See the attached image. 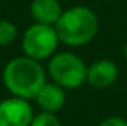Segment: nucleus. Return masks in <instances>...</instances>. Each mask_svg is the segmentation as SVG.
<instances>
[{
  "label": "nucleus",
  "mask_w": 127,
  "mask_h": 126,
  "mask_svg": "<svg viewBox=\"0 0 127 126\" xmlns=\"http://www.w3.org/2000/svg\"><path fill=\"white\" fill-rule=\"evenodd\" d=\"M30 126H62V125H61V120L56 117V113L41 111V113H38L32 117Z\"/></svg>",
  "instance_id": "obj_10"
},
{
  "label": "nucleus",
  "mask_w": 127,
  "mask_h": 126,
  "mask_svg": "<svg viewBox=\"0 0 127 126\" xmlns=\"http://www.w3.org/2000/svg\"><path fill=\"white\" fill-rule=\"evenodd\" d=\"M34 99H35L37 105L41 108V111L58 113L65 105L66 95H65V89L62 86L56 85L55 82H52V83L46 82Z\"/></svg>",
  "instance_id": "obj_7"
},
{
  "label": "nucleus",
  "mask_w": 127,
  "mask_h": 126,
  "mask_svg": "<svg viewBox=\"0 0 127 126\" xmlns=\"http://www.w3.org/2000/svg\"><path fill=\"white\" fill-rule=\"evenodd\" d=\"M34 117L28 99L10 96L0 102V126H30Z\"/></svg>",
  "instance_id": "obj_5"
},
{
  "label": "nucleus",
  "mask_w": 127,
  "mask_h": 126,
  "mask_svg": "<svg viewBox=\"0 0 127 126\" xmlns=\"http://www.w3.org/2000/svg\"><path fill=\"white\" fill-rule=\"evenodd\" d=\"M18 37V28L13 22L0 19V46H7Z\"/></svg>",
  "instance_id": "obj_9"
},
{
  "label": "nucleus",
  "mask_w": 127,
  "mask_h": 126,
  "mask_svg": "<svg viewBox=\"0 0 127 126\" xmlns=\"http://www.w3.org/2000/svg\"><path fill=\"white\" fill-rule=\"evenodd\" d=\"M99 28L96 13L87 6H72L62 10L55 24L59 42L68 46H83L95 39Z\"/></svg>",
  "instance_id": "obj_2"
},
{
  "label": "nucleus",
  "mask_w": 127,
  "mask_h": 126,
  "mask_svg": "<svg viewBox=\"0 0 127 126\" xmlns=\"http://www.w3.org/2000/svg\"><path fill=\"white\" fill-rule=\"evenodd\" d=\"M123 55H124V60L127 61V43L124 45V49H123Z\"/></svg>",
  "instance_id": "obj_12"
},
{
  "label": "nucleus",
  "mask_w": 127,
  "mask_h": 126,
  "mask_svg": "<svg viewBox=\"0 0 127 126\" xmlns=\"http://www.w3.org/2000/svg\"><path fill=\"white\" fill-rule=\"evenodd\" d=\"M3 85L13 95L24 99H34L46 83V73L40 61L30 57H16L3 68Z\"/></svg>",
  "instance_id": "obj_1"
},
{
  "label": "nucleus",
  "mask_w": 127,
  "mask_h": 126,
  "mask_svg": "<svg viewBox=\"0 0 127 126\" xmlns=\"http://www.w3.org/2000/svg\"><path fill=\"white\" fill-rule=\"evenodd\" d=\"M99 126H127V120L118 116H109L106 119H103Z\"/></svg>",
  "instance_id": "obj_11"
},
{
  "label": "nucleus",
  "mask_w": 127,
  "mask_h": 126,
  "mask_svg": "<svg viewBox=\"0 0 127 126\" xmlns=\"http://www.w3.org/2000/svg\"><path fill=\"white\" fill-rule=\"evenodd\" d=\"M30 13L35 22L55 25L62 13V7L58 0H32Z\"/></svg>",
  "instance_id": "obj_8"
},
{
  "label": "nucleus",
  "mask_w": 127,
  "mask_h": 126,
  "mask_svg": "<svg viewBox=\"0 0 127 126\" xmlns=\"http://www.w3.org/2000/svg\"><path fill=\"white\" fill-rule=\"evenodd\" d=\"M59 45V37L55 25L34 22L22 36V49L27 57L35 61H43L55 55Z\"/></svg>",
  "instance_id": "obj_4"
},
{
  "label": "nucleus",
  "mask_w": 127,
  "mask_h": 126,
  "mask_svg": "<svg viewBox=\"0 0 127 126\" xmlns=\"http://www.w3.org/2000/svg\"><path fill=\"white\" fill-rule=\"evenodd\" d=\"M118 77V67L111 60H99L87 67L86 82L96 89H105L115 83Z\"/></svg>",
  "instance_id": "obj_6"
},
{
  "label": "nucleus",
  "mask_w": 127,
  "mask_h": 126,
  "mask_svg": "<svg viewBox=\"0 0 127 126\" xmlns=\"http://www.w3.org/2000/svg\"><path fill=\"white\" fill-rule=\"evenodd\" d=\"M52 80L64 89H77L87 79V65L71 52L55 54L47 65Z\"/></svg>",
  "instance_id": "obj_3"
}]
</instances>
